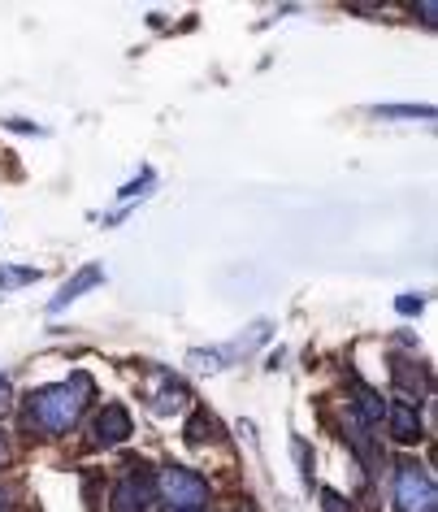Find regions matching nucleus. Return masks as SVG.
<instances>
[{"instance_id":"nucleus-6","label":"nucleus","mask_w":438,"mask_h":512,"mask_svg":"<svg viewBox=\"0 0 438 512\" xmlns=\"http://www.w3.org/2000/svg\"><path fill=\"white\" fill-rule=\"evenodd\" d=\"M386 426H391V439L404 443V447L421 439V417H417V408L412 404H391L386 408Z\"/></svg>"},{"instance_id":"nucleus-7","label":"nucleus","mask_w":438,"mask_h":512,"mask_svg":"<svg viewBox=\"0 0 438 512\" xmlns=\"http://www.w3.org/2000/svg\"><path fill=\"white\" fill-rule=\"evenodd\" d=\"M100 283H105V265H83V270L74 274L70 283L57 291V300H53V313H61V309H66L70 300H79L83 291H92V287H100Z\"/></svg>"},{"instance_id":"nucleus-2","label":"nucleus","mask_w":438,"mask_h":512,"mask_svg":"<svg viewBox=\"0 0 438 512\" xmlns=\"http://www.w3.org/2000/svg\"><path fill=\"white\" fill-rule=\"evenodd\" d=\"M157 495H161L170 508H178V512H200L204 504H209V482H204L196 469L165 465V469L157 473Z\"/></svg>"},{"instance_id":"nucleus-15","label":"nucleus","mask_w":438,"mask_h":512,"mask_svg":"<svg viewBox=\"0 0 438 512\" xmlns=\"http://www.w3.org/2000/svg\"><path fill=\"white\" fill-rule=\"evenodd\" d=\"M5 126H9V131H22V135H44V126H35V122H22V118H9Z\"/></svg>"},{"instance_id":"nucleus-10","label":"nucleus","mask_w":438,"mask_h":512,"mask_svg":"<svg viewBox=\"0 0 438 512\" xmlns=\"http://www.w3.org/2000/svg\"><path fill=\"white\" fill-rule=\"evenodd\" d=\"M352 395H356V404H360V417H365V421H378V417L386 413L382 395L373 391V387H365V382H352Z\"/></svg>"},{"instance_id":"nucleus-3","label":"nucleus","mask_w":438,"mask_h":512,"mask_svg":"<svg viewBox=\"0 0 438 512\" xmlns=\"http://www.w3.org/2000/svg\"><path fill=\"white\" fill-rule=\"evenodd\" d=\"M395 508L399 512H434L438 508L434 478L417 465V460H404V465L395 469Z\"/></svg>"},{"instance_id":"nucleus-4","label":"nucleus","mask_w":438,"mask_h":512,"mask_svg":"<svg viewBox=\"0 0 438 512\" xmlns=\"http://www.w3.org/2000/svg\"><path fill=\"white\" fill-rule=\"evenodd\" d=\"M152 499H157V486L139 482L135 473H131V478H122L118 486H113L109 512H152Z\"/></svg>"},{"instance_id":"nucleus-19","label":"nucleus","mask_w":438,"mask_h":512,"mask_svg":"<svg viewBox=\"0 0 438 512\" xmlns=\"http://www.w3.org/2000/svg\"><path fill=\"white\" fill-rule=\"evenodd\" d=\"M5 404H9V382L0 378V408H5Z\"/></svg>"},{"instance_id":"nucleus-11","label":"nucleus","mask_w":438,"mask_h":512,"mask_svg":"<svg viewBox=\"0 0 438 512\" xmlns=\"http://www.w3.org/2000/svg\"><path fill=\"white\" fill-rule=\"evenodd\" d=\"M204 434H213V417H209V413H204V408H200V413H191L187 430H183V439H187L191 447H200V443H204Z\"/></svg>"},{"instance_id":"nucleus-14","label":"nucleus","mask_w":438,"mask_h":512,"mask_svg":"<svg viewBox=\"0 0 438 512\" xmlns=\"http://www.w3.org/2000/svg\"><path fill=\"white\" fill-rule=\"evenodd\" d=\"M321 504H326V512H347V499L339 491H321Z\"/></svg>"},{"instance_id":"nucleus-9","label":"nucleus","mask_w":438,"mask_h":512,"mask_svg":"<svg viewBox=\"0 0 438 512\" xmlns=\"http://www.w3.org/2000/svg\"><path fill=\"white\" fill-rule=\"evenodd\" d=\"M230 361V352L222 348H196V352H187V365L196 369V374H217V369H226Z\"/></svg>"},{"instance_id":"nucleus-16","label":"nucleus","mask_w":438,"mask_h":512,"mask_svg":"<svg viewBox=\"0 0 438 512\" xmlns=\"http://www.w3.org/2000/svg\"><path fill=\"white\" fill-rule=\"evenodd\" d=\"M386 118H430V109H378Z\"/></svg>"},{"instance_id":"nucleus-8","label":"nucleus","mask_w":438,"mask_h":512,"mask_svg":"<svg viewBox=\"0 0 438 512\" xmlns=\"http://www.w3.org/2000/svg\"><path fill=\"white\" fill-rule=\"evenodd\" d=\"M395 382H399V391H408V395H430V378L412 361H395Z\"/></svg>"},{"instance_id":"nucleus-12","label":"nucleus","mask_w":438,"mask_h":512,"mask_svg":"<svg viewBox=\"0 0 438 512\" xmlns=\"http://www.w3.org/2000/svg\"><path fill=\"white\" fill-rule=\"evenodd\" d=\"M35 278H40V270H5V265H0V291H9V287H27V283H35Z\"/></svg>"},{"instance_id":"nucleus-17","label":"nucleus","mask_w":438,"mask_h":512,"mask_svg":"<svg viewBox=\"0 0 438 512\" xmlns=\"http://www.w3.org/2000/svg\"><path fill=\"white\" fill-rule=\"evenodd\" d=\"M421 304H425L421 296H399L395 309H399V313H421Z\"/></svg>"},{"instance_id":"nucleus-13","label":"nucleus","mask_w":438,"mask_h":512,"mask_svg":"<svg viewBox=\"0 0 438 512\" xmlns=\"http://www.w3.org/2000/svg\"><path fill=\"white\" fill-rule=\"evenodd\" d=\"M183 400H187V391L183 387H170V391H161L157 400H152V413H174V408H183Z\"/></svg>"},{"instance_id":"nucleus-18","label":"nucleus","mask_w":438,"mask_h":512,"mask_svg":"<svg viewBox=\"0 0 438 512\" xmlns=\"http://www.w3.org/2000/svg\"><path fill=\"white\" fill-rule=\"evenodd\" d=\"M417 14L425 18V27H434V18H438V5H430V0H425V5H417Z\"/></svg>"},{"instance_id":"nucleus-20","label":"nucleus","mask_w":438,"mask_h":512,"mask_svg":"<svg viewBox=\"0 0 438 512\" xmlns=\"http://www.w3.org/2000/svg\"><path fill=\"white\" fill-rule=\"evenodd\" d=\"M5 456H9V452H5V443H0V465H5Z\"/></svg>"},{"instance_id":"nucleus-5","label":"nucleus","mask_w":438,"mask_h":512,"mask_svg":"<svg viewBox=\"0 0 438 512\" xmlns=\"http://www.w3.org/2000/svg\"><path fill=\"white\" fill-rule=\"evenodd\" d=\"M122 439H131V413H126L122 404H105L100 408V417H96V443H122Z\"/></svg>"},{"instance_id":"nucleus-1","label":"nucleus","mask_w":438,"mask_h":512,"mask_svg":"<svg viewBox=\"0 0 438 512\" xmlns=\"http://www.w3.org/2000/svg\"><path fill=\"white\" fill-rule=\"evenodd\" d=\"M87 395H92L87 374H74V382H57V387H40L27 395V421L40 434H66L83 417Z\"/></svg>"}]
</instances>
